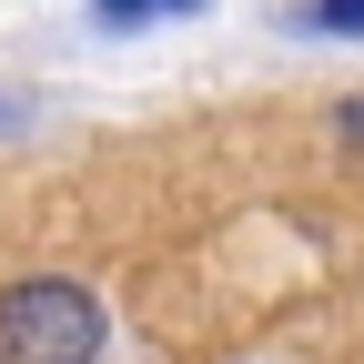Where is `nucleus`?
<instances>
[{
	"label": "nucleus",
	"instance_id": "nucleus-1",
	"mask_svg": "<svg viewBox=\"0 0 364 364\" xmlns=\"http://www.w3.org/2000/svg\"><path fill=\"white\" fill-rule=\"evenodd\" d=\"M112 324L91 284L71 273H21V284H0V364H102Z\"/></svg>",
	"mask_w": 364,
	"mask_h": 364
},
{
	"label": "nucleus",
	"instance_id": "nucleus-2",
	"mask_svg": "<svg viewBox=\"0 0 364 364\" xmlns=\"http://www.w3.org/2000/svg\"><path fill=\"white\" fill-rule=\"evenodd\" d=\"M304 31H334V41H364V0H304Z\"/></svg>",
	"mask_w": 364,
	"mask_h": 364
},
{
	"label": "nucleus",
	"instance_id": "nucleus-3",
	"mask_svg": "<svg viewBox=\"0 0 364 364\" xmlns=\"http://www.w3.org/2000/svg\"><path fill=\"white\" fill-rule=\"evenodd\" d=\"M91 11H102V21H142L152 0H91Z\"/></svg>",
	"mask_w": 364,
	"mask_h": 364
},
{
	"label": "nucleus",
	"instance_id": "nucleus-4",
	"mask_svg": "<svg viewBox=\"0 0 364 364\" xmlns=\"http://www.w3.org/2000/svg\"><path fill=\"white\" fill-rule=\"evenodd\" d=\"M152 11H203V0H152Z\"/></svg>",
	"mask_w": 364,
	"mask_h": 364
},
{
	"label": "nucleus",
	"instance_id": "nucleus-5",
	"mask_svg": "<svg viewBox=\"0 0 364 364\" xmlns=\"http://www.w3.org/2000/svg\"><path fill=\"white\" fill-rule=\"evenodd\" d=\"M0 122H11V102H0Z\"/></svg>",
	"mask_w": 364,
	"mask_h": 364
}]
</instances>
